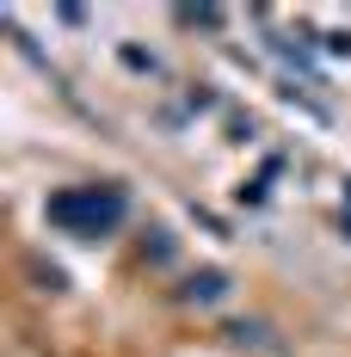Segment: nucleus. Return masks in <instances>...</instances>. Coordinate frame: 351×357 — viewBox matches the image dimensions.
<instances>
[{"instance_id":"1","label":"nucleus","mask_w":351,"mask_h":357,"mask_svg":"<svg viewBox=\"0 0 351 357\" xmlns=\"http://www.w3.org/2000/svg\"><path fill=\"white\" fill-rule=\"evenodd\" d=\"M222 296V271H204V278H191V302H216Z\"/></svg>"}]
</instances>
